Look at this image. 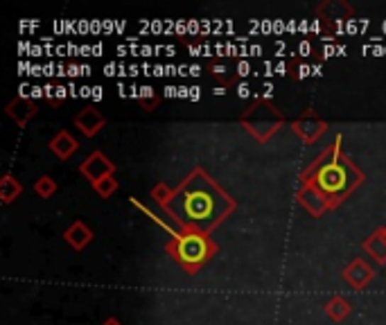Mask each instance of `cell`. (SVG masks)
I'll use <instances>...</instances> for the list:
<instances>
[{"label":"cell","instance_id":"cell-1","mask_svg":"<svg viewBox=\"0 0 386 325\" xmlns=\"http://www.w3.org/2000/svg\"><path fill=\"white\" fill-rule=\"evenodd\" d=\"M221 197L208 181H192L185 190L179 194V208L174 210L179 221L197 224V226H210L219 221L221 217Z\"/></svg>","mask_w":386,"mask_h":325},{"label":"cell","instance_id":"cell-2","mask_svg":"<svg viewBox=\"0 0 386 325\" xmlns=\"http://www.w3.org/2000/svg\"><path fill=\"white\" fill-rule=\"evenodd\" d=\"M172 253L185 269L194 271L197 267L204 265L210 253H213V246H210V242L202 233H185L183 237H179V240L174 242Z\"/></svg>","mask_w":386,"mask_h":325},{"label":"cell","instance_id":"cell-3","mask_svg":"<svg viewBox=\"0 0 386 325\" xmlns=\"http://www.w3.org/2000/svg\"><path fill=\"white\" fill-rule=\"evenodd\" d=\"M316 185L326 194H341L353 185V181L348 179L346 165H341V162H337V160H330L328 165H323L316 172Z\"/></svg>","mask_w":386,"mask_h":325},{"label":"cell","instance_id":"cell-4","mask_svg":"<svg viewBox=\"0 0 386 325\" xmlns=\"http://www.w3.org/2000/svg\"><path fill=\"white\" fill-rule=\"evenodd\" d=\"M36 190H39L43 197H48L50 192H53V183H50V179H41L39 185H36Z\"/></svg>","mask_w":386,"mask_h":325},{"label":"cell","instance_id":"cell-5","mask_svg":"<svg viewBox=\"0 0 386 325\" xmlns=\"http://www.w3.org/2000/svg\"><path fill=\"white\" fill-rule=\"evenodd\" d=\"M240 95H242V97H246V95H248V86H246V84H242V86H240Z\"/></svg>","mask_w":386,"mask_h":325}]
</instances>
